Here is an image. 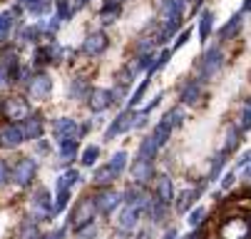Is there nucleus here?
Returning <instances> with one entry per match:
<instances>
[{
  "mask_svg": "<svg viewBox=\"0 0 251 239\" xmlns=\"http://www.w3.org/2000/svg\"><path fill=\"white\" fill-rule=\"evenodd\" d=\"M95 202H92V197H82V199H77V204L73 207V212H70V227L73 229H80V227H85V224H92L95 222Z\"/></svg>",
  "mask_w": 251,
  "mask_h": 239,
  "instance_id": "obj_1",
  "label": "nucleus"
},
{
  "mask_svg": "<svg viewBox=\"0 0 251 239\" xmlns=\"http://www.w3.org/2000/svg\"><path fill=\"white\" fill-rule=\"evenodd\" d=\"M35 172H38V162H35L32 157H20L13 169H10V180L18 185V187H27L35 177Z\"/></svg>",
  "mask_w": 251,
  "mask_h": 239,
  "instance_id": "obj_2",
  "label": "nucleus"
},
{
  "mask_svg": "<svg viewBox=\"0 0 251 239\" xmlns=\"http://www.w3.org/2000/svg\"><path fill=\"white\" fill-rule=\"evenodd\" d=\"M32 210H35V219H32V222H45V219H50V217L55 214V210H52V197H50V192H48L45 187L35 189V194H32Z\"/></svg>",
  "mask_w": 251,
  "mask_h": 239,
  "instance_id": "obj_3",
  "label": "nucleus"
},
{
  "mask_svg": "<svg viewBox=\"0 0 251 239\" xmlns=\"http://www.w3.org/2000/svg\"><path fill=\"white\" fill-rule=\"evenodd\" d=\"M222 65H224V55H222V50H219L217 45L209 48V50L201 55V60H199V73H201V80H209L211 75H217Z\"/></svg>",
  "mask_w": 251,
  "mask_h": 239,
  "instance_id": "obj_4",
  "label": "nucleus"
},
{
  "mask_svg": "<svg viewBox=\"0 0 251 239\" xmlns=\"http://www.w3.org/2000/svg\"><path fill=\"white\" fill-rule=\"evenodd\" d=\"M92 202H95V210L100 212V214H104V217H110L120 204H122V194H117L115 189H102V192H97L95 197H92Z\"/></svg>",
  "mask_w": 251,
  "mask_h": 239,
  "instance_id": "obj_5",
  "label": "nucleus"
},
{
  "mask_svg": "<svg viewBox=\"0 0 251 239\" xmlns=\"http://www.w3.org/2000/svg\"><path fill=\"white\" fill-rule=\"evenodd\" d=\"M52 134L57 142H70V140H80V125L73 117H60L52 125Z\"/></svg>",
  "mask_w": 251,
  "mask_h": 239,
  "instance_id": "obj_6",
  "label": "nucleus"
},
{
  "mask_svg": "<svg viewBox=\"0 0 251 239\" xmlns=\"http://www.w3.org/2000/svg\"><path fill=\"white\" fill-rule=\"evenodd\" d=\"M134 127V112L127 107V110H122L115 120H112V125L107 127V132H104V140H115L117 134H125V132H129Z\"/></svg>",
  "mask_w": 251,
  "mask_h": 239,
  "instance_id": "obj_7",
  "label": "nucleus"
},
{
  "mask_svg": "<svg viewBox=\"0 0 251 239\" xmlns=\"http://www.w3.org/2000/svg\"><path fill=\"white\" fill-rule=\"evenodd\" d=\"M107 48H110V38H107V32H102V30L90 32V35L85 38V43H82V50L90 57H100Z\"/></svg>",
  "mask_w": 251,
  "mask_h": 239,
  "instance_id": "obj_8",
  "label": "nucleus"
},
{
  "mask_svg": "<svg viewBox=\"0 0 251 239\" xmlns=\"http://www.w3.org/2000/svg\"><path fill=\"white\" fill-rule=\"evenodd\" d=\"M87 102H90L92 112H102V110H107L115 102V92L107 90V87H95V90L87 92Z\"/></svg>",
  "mask_w": 251,
  "mask_h": 239,
  "instance_id": "obj_9",
  "label": "nucleus"
},
{
  "mask_svg": "<svg viewBox=\"0 0 251 239\" xmlns=\"http://www.w3.org/2000/svg\"><path fill=\"white\" fill-rule=\"evenodd\" d=\"M23 142H25V134H23V127L18 122H10L5 127H0V147L13 150V147H18Z\"/></svg>",
  "mask_w": 251,
  "mask_h": 239,
  "instance_id": "obj_10",
  "label": "nucleus"
},
{
  "mask_svg": "<svg viewBox=\"0 0 251 239\" xmlns=\"http://www.w3.org/2000/svg\"><path fill=\"white\" fill-rule=\"evenodd\" d=\"M184 5L187 0H162V8H159L162 23H182Z\"/></svg>",
  "mask_w": 251,
  "mask_h": 239,
  "instance_id": "obj_11",
  "label": "nucleus"
},
{
  "mask_svg": "<svg viewBox=\"0 0 251 239\" xmlns=\"http://www.w3.org/2000/svg\"><path fill=\"white\" fill-rule=\"evenodd\" d=\"M3 112L5 117H10L13 122H20L30 115V105L23 100V97H8L5 100V105H3Z\"/></svg>",
  "mask_w": 251,
  "mask_h": 239,
  "instance_id": "obj_12",
  "label": "nucleus"
},
{
  "mask_svg": "<svg viewBox=\"0 0 251 239\" xmlns=\"http://www.w3.org/2000/svg\"><path fill=\"white\" fill-rule=\"evenodd\" d=\"M152 177H154V167H152L150 159H137V162L132 164V180H134V185L145 187Z\"/></svg>",
  "mask_w": 251,
  "mask_h": 239,
  "instance_id": "obj_13",
  "label": "nucleus"
},
{
  "mask_svg": "<svg viewBox=\"0 0 251 239\" xmlns=\"http://www.w3.org/2000/svg\"><path fill=\"white\" fill-rule=\"evenodd\" d=\"M249 224L244 219H226L222 224V239H246Z\"/></svg>",
  "mask_w": 251,
  "mask_h": 239,
  "instance_id": "obj_14",
  "label": "nucleus"
},
{
  "mask_svg": "<svg viewBox=\"0 0 251 239\" xmlns=\"http://www.w3.org/2000/svg\"><path fill=\"white\" fill-rule=\"evenodd\" d=\"M20 127H23L25 140H40V137H43V130H45L40 115H27V117H25V125H20Z\"/></svg>",
  "mask_w": 251,
  "mask_h": 239,
  "instance_id": "obj_15",
  "label": "nucleus"
},
{
  "mask_svg": "<svg viewBox=\"0 0 251 239\" xmlns=\"http://www.w3.org/2000/svg\"><path fill=\"white\" fill-rule=\"evenodd\" d=\"M52 90V80L48 75H38L35 80H30V97L35 100H45Z\"/></svg>",
  "mask_w": 251,
  "mask_h": 239,
  "instance_id": "obj_16",
  "label": "nucleus"
},
{
  "mask_svg": "<svg viewBox=\"0 0 251 239\" xmlns=\"http://www.w3.org/2000/svg\"><path fill=\"white\" fill-rule=\"evenodd\" d=\"M199 97H201V80H189V82H184L182 92H179V100H182L184 105H194Z\"/></svg>",
  "mask_w": 251,
  "mask_h": 239,
  "instance_id": "obj_17",
  "label": "nucleus"
},
{
  "mask_svg": "<svg viewBox=\"0 0 251 239\" xmlns=\"http://www.w3.org/2000/svg\"><path fill=\"white\" fill-rule=\"evenodd\" d=\"M137 222H139V210L137 207H127L120 212V219H117V227L122 229V232H132L134 227H137Z\"/></svg>",
  "mask_w": 251,
  "mask_h": 239,
  "instance_id": "obj_18",
  "label": "nucleus"
},
{
  "mask_svg": "<svg viewBox=\"0 0 251 239\" xmlns=\"http://www.w3.org/2000/svg\"><path fill=\"white\" fill-rule=\"evenodd\" d=\"M159 202H164V204H172V199H174V187H172V180L167 177V175H159L157 177V194H154Z\"/></svg>",
  "mask_w": 251,
  "mask_h": 239,
  "instance_id": "obj_19",
  "label": "nucleus"
},
{
  "mask_svg": "<svg viewBox=\"0 0 251 239\" xmlns=\"http://www.w3.org/2000/svg\"><path fill=\"white\" fill-rule=\"evenodd\" d=\"M204 192V185H199V187H192V189H187V192H182V194H179V202H176V212H187L189 207H192V204L197 202V197Z\"/></svg>",
  "mask_w": 251,
  "mask_h": 239,
  "instance_id": "obj_20",
  "label": "nucleus"
},
{
  "mask_svg": "<svg viewBox=\"0 0 251 239\" xmlns=\"http://www.w3.org/2000/svg\"><path fill=\"white\" fill-rule=\"evenodd\" d=\"M157 152H159V145L152 140V134H150V137L142 140V145H139V157H137V159H150V162H154Z\"/></svg>",
  "mask_w": 251,
  "mask_h": 239,
  "instance_id": "obj_21",
  "label": "nucleus"
},
{
  "mask_svg": "<svg viewBox=\"0 0 251 239\" xmlns=\"http://www.w3.org/2000/svg\"><path fill=\"white\" fill-rule=\"evenodd\" d=\"M211 27H214V13H211V10H204L201 18H199V40H201V43L209 40Z\"/></svg>",
  "mask_w": 251,
  "mask_h": 239,
  "instance_id": "obj_22",
  "label": "nucleus"
},
{
  "mask_svg": "<svg viewBox=\"0 0 251 239\" xmlns=\"http://www.w3.org/2000/svg\"><path fill=\"white\" fill-rule=\"evenodd\" d=\"M95 185H100V187H104V185H110V182H115L117 180V175L112 172V167L110 164H102V167H97L95 169Z\"/></svg>",
  "mask_w": 251,
  "mask_h": 239,
  "instance_id": "obj_23",
  "label": "nucleus"
},
{
  "mask_svg": "<svg viewBox=\"0 0 251 239\" xmlns=\"http://www.w3.org/2000/svg\"><path fill=\"white\" fill-rule=\"evenodd\" d=\"M169 134H172V125H169L167 120H162V122H157V127H154V132H152V140H154L159 147H164L167 140H169Z\"/></svg>",
  "mask_w": 251,
  "mask_h": 239,
  "instance_id": "obj_24",
  "label": "nucleus"
},
{
  "mask_svg": "<svg viewBox=\"0 0 251 239\" xmlns=\"http://www.w3.org/2000/svg\"><path fill=\"white\" fill-rule=\"evenodd\" d=\"M13 25H15V13H10V10L0 13V43L10 38V30H13Z\"/></svg>",
  "mask_w": 251,
  "mask_h": 239,
  "instance_id": "obj_25",
  "label": "nucleus"
},
{
  "mask_svg": "<svg viewBox=\"0 0 251 239\" xmlns=\"http://www.w3.org/2000/svg\"><path fill=\"white\" fill-rule=\"evenodd\" d=\"M241 23H244V20H241V15H234V18H231V20L219 30V38H222V40H231V38L236 35V32L241 30Z\"/></svg>",
  "mask_w": 251,
  "mask_h": 239,
  "instance_id": "obj_26",
  "label": "nucleus"
},
{
  "mask_svg": "<svg viewBox=\"0 0 251 239\" xmlns=\"http://www.w3.org/2000/svg\"><path fill=\"white\" fill-rule=\"evenodd\" d=\"M77 180H80V175L75 172V169H67V172H62V175L57 177L55 189H73V187L77 185Z\"/></svg>",
  "mask_w": 251,
  "mask_h": 239,
  "instance_id": "obj_27",
  "label": "nucleus"
},
{
  "mask_svg": "<svg viewBox=\"0 0 251 239\" xmlns=\"http://www.w3.org/2000/svg\"><path fill=\"white\" fill-rule=\"evenodd\" d=\"M77 157V140H70V142H60V159L65 164H70Z\"/></svg>",
  "mask_w": 251,
  "mask_h": 239,
  "instance_id": "obj_28",
  "label": "nucleus"
},
{
  "mask_svg": "<svg viewBox=\"0 0 251 239\" xmlns=\"http://www.w3.org/2000/svg\"><path fill=\"white\" fill-rule=\"evenodd\" d=\"M18 239H40V229H38V222H23L20 224V232H18Z\"/></svg>",
  "mask_w": 251,
  "mask_h": 239,
  "instance_id": "obj_29",
  "label": "nucleus"
},
{
  "mask_svg": "<svg viewBox=\"0 0 251 239\" xmlns=\"http://www.w3.org/2000/svg\"><path fill=\"white\" fill-rule=\"evenodd\" d=\"M239 137H241V130H239V125H231L229 127V132H226V145H224V155H231L234 150H236V145H239Z\"/></svg>",
  "mask_w": 251,
  "mask_h": 239,
  "instance_id": "obj_30",
  "label": "nucleus"
},
{
  "mask_svg": "<svg viewBox=\"0 0 251 239\" xmlns=\"http://www.w3.org/2000/svg\"><path fill=\"white\" fill-rule=\"evenodd\" d=\"M107 164H110V167H112V172L120 177V175L125 172V167H127V152H115L112 159L107 162Z\"/></svg>",
  "mask_w": 251,
  "mask_h": 239,
  "instance_id": "obj_31",
  "label": "nucleus"
},
{
  "mask_svg": "<svg viewBox=\"0 0 251 239\" xmlns=\"http://www.w3.org/2000/svg\"><path fill=\"white\" fill-rule=\"evenodd\" d=\"M40 35H43L40 25H30V27H23V30H20V40H23V43H38Z\"/></svg>",
  "mask_w": 251,
  "mask_h": 239,
  "instance_id": "obj_32",
  "label": "nucleus"
},
{
  "mask_svg": "<svg viewBox=\"0 0 251 239\" xmlns=\"http://www.w3.org/2000/svg\"><path fill=\"white\" fill-rule=\"evenodd\" d=\"M73 13H75V8H73L70 0H57V20L60 23L70 20V18H73Z\"/></svg>",
  "mask_w": 251,
  "mask_h": 239,
  "instance_id": "obj_33",
  "label": "nucleus"
},
{
  "mask_svg": "<svg viewBox=\"0 0 251 239\" xmlns=\"http://www.w3.org/2000/svg\"><path fill=\"white\" fill-rule=\"evenodd\" d=\"M30 15H45L50 10V0H32L30 5H25Z\"/></svg>",
  "mask_w": 251,
  "mask_h": 239,
  "instance_id": "obj_34",
  "label": "nucleus"
},
{
  "mask_svg": "<svg viewBox=\"0 0 251 239\" xmlns=\"http://www.w3.org/2000/svg\"><path fill=\"white\" fill-rule=\"evenodd\" d=\"M87 92H90V85H87L82 78L73 80V85H70V95H73V97H85Z\"/></svg>",
  "mask_w": 251,
  "mask_h": 239,
  "instance_id": "obj_35",
  "label": "nucleus"
},
{
  "mask_svg": "<svg viewBox=\"0 0 251 239\" xmlns=\"http://www.w3.org/2000/svg\"><path fill=\"white\" fill-rule=\"evenodd\" d=\"M241 122H239V130L244 132V130H251V100H246L244 102V107H241V117H239Z\"/></svg>",
  "mask_w": 251,
  "mask_h": 239,
  "instance_id": "obj_36",
  "label": "nucleus"
},
{
  "mask_svg": "<svg viewBox=\"0 0 251 239\" xmlns=\"http://www.w3.org/2000/svg\"><path fill=\"white\" fill-rule=\"evenodd\" d=\"M97 157H100V147H97V145H90V147H85V152H82V164H85V167H92V164L97 162Z\"/></svg>",
  "mask_w": 251,
  "mask_h": 239,
  "instance_id": "obj_37",
  "label": "nucleus"
},
{
  "mask_svg": "<svg viewBox=\"0 0 251 239\" xmlns=\"http://www.w3.org/2000/svg\"><path fill=\"white\" fill-rule=\"evenodd\" d=\"M48 62H52L50 60V43L35 48V65H48Z\"/></svg>",
  "mask_w": 251,
  "mask_h": 239,
  "instance_id": "obj_38",
  "label": "nucleus"
},
{
  "mask_svg": "<svg viewBox=\"0 0 251 239\" xmlns=\"http://www.w3.org/2000/svg\"><path fill=\"white\" fill-rule=\"evenodd\" d=\"M164 120H167V122L172 125V130H174V127H179V125L184 122V112L179 110V107H174V110H169V112L164 115Z\"/></svg>",
  "mask_w": 251,
  "mask_h": 239,
  "instance_id": "obj_39",
  "label": "nucleus"
},
{
  "mask_svg": "<svg viewBox=\"0 0 251 239\" xmlns=\"http://www.w3.org/2000/svg\"><path fill=\"white\" fill-rule=\"evenodd\" d=\"M224 157H226L224 152H222V155H217V157H214V162H211V169H209V182H211V180H217V175L222 172V167H224V162H226Z\"/></svg>",
  "mask_w": 251,
  "mask_h": 239,
  "instance_id": "obj_40",
  "label": "nucleus"
},
{
  "mask_svg": "<svg viewBox=\"0 0 251 239\" xmlns=\"http://www.w3.org/2000/svg\"><path fill=\"white\" fill-rule=\"evenodd\" d=\"M150 82H152V80H150V78H145V80H142V85H139V87H137V90H134V95H132V97H129V110H132V107H134V105H137V102H139V100H142V95H145V90H147V87H150Z\"/></svg>",
  "mask_w": 251,
  "mask_h": 239,
  "instance_id": "obj_41",
  "label": "nucleus"
},
{
  "mask_svg": "<svg viewBox=\"0 0 251 239\" xmlns=\"http://www.w3.org/2000/svg\"><path fill=\"white\" fill-rule=\"evenodd\" d=\"M204 217H206V210H204V207H199V210H194V212L189 214V224L197 229V227L204 222Z\"/></svg>",
  "mask_w": 251,
  "mask_h": 239,
  "instance_id": "obj_42",
  "label": "nucleus"
},
{
  "mask_svg": "<svg viewBox=\"0 0 251 239\" xmlns=\"http://www.w3.org/2000/svg\"><path fill=\"white\" fill-rule=\"evenodd\" d=\"M75 234H77V239H90V237L97 234V227H95V224H85V227L75 229Z\"/></svg>",
  "mask_w": 251,
  "mask_h": 239,
  "instance_id": "obj_43",
  "label": "nucleus"
},
{
  "mask_svg": "<svg viewBox=\"0 0 251 239\" xmlns=\"http://www.w3.org/2000/svg\"><path fill=\"white\" fill-rule=\"evenodd\" d=\"M8 177H10V167H8L5 159H0V187L8 182Z\"/></svg>",
  "mask_w": 251,
  "mask_h": 239,
  "instance_id": "obj_44",
  "label": "nucleus"
},
{
  "mask_svg": "<svg viewBox=\"0 0 251 239\" xmlns=\"http://www.w3.org/2000/svg\"><path fill=\"white\" fill-rule=\"evenodd\" d=\"M189 38H192V30H184V32H182V35H179V40L174 43V48H172V53H174V50H179V48H182V45H184V43H187Z\"/></svg>",
  "mask_w": 251,
  "mask_h": 239,
  "instance_id": "obj_45",
  "label": "nucleus"
},
{
  "mask_svg": "<svg viewBox=\"0 0 251 239\" xmlns=\"http://www.w3.org/2000/svg\"><path fill=\"white\" fill-rule=\"evenodd\" d=\"M62 237H65V229H57V232H52L48 237H40V239H62Z\"/></svg>",
  "mask_w": 251,
  "mask_h": 239,
  "instance_id": "obj_46",
  "label": "nucleus"
},
{
  "mask_svg": "<svg viewBox=\"0 0 251 239\" xmlns=\"http://www.w3.org/2000/svg\"><path fill=\"white\" fill-rule=\"evenodd\" d=\"M82 5H87V0H75V3H73V8H75V10H80Z\"/></svg>",
  "mask_w": 251,
  "mask_h": 239,
  "instance_id": "obj_47",
  "label": "nucleus"
},
{
  "mask_svg": "<svg viewBox=\"0 0 251 239\" xmlns=\"http://www.w3.org/2000/svg\"><path fill=\"white\" fill-rule=\"evenodd\" d=\"M231 182H234V175H226L224 177V187H231Z\"/></svg>",
  "mask_w": 251,
  "mask_h": 239,
  "instance_id": "obj_48",
  "label": "nucleus"
},
{
  "mask_svg": "<svg viewBox=\"0 0 251 239\" xmlns=\"http://www.w3.org/2000/svg\"><path fill=\"white\" fill-rule=\"evenodd\" d=\"M249 159H251V152H246V155H244V157H241V159H239V164H246V162H249Z\"/></svg>",
  "mask_w": 251,
  "mask_h": 239,
  "instance_id": "obj_49",
  "label": "nucleus"
},
{
  "mask_svg": "<svg viewBox=\"0 0 251 239\" xmlns=\"http://www.w3.org/2000/svg\"><path fill=\"white\" fill-rule=\"evenodd\" d=\"M244 10H246V13H251V0H246V3H244Z\"/></svg>",
  "mask_w": 251,
  "mask_h": 239,
  "instance_id": "obj_50",
  "label": "nucleus"
},
{
  "mask_svg": "<svg viewBox=\"0 0 251 239\" xmlns=\"http://www.w3.org/2000/svg\"><path fill=\"white\" fill-rule=\"evenodd\" d=\"M20 3H23V5H30V3H32V0H20Z\"/></svg>",
  "mask_w": 251,
  "mask_h": 239,
  "instance_id": "obj_51",
  "label": "nucleus"
},
{
  "mask_svg": "<svg viewBox=\"0 0 251 239\" xmlns=\"http://www.w3.org/2000/svg\"><path fill=\"white\" fill-rule=\"evenodd\" d=\"M197 3H199V0H197Z\"/></svg>",
  "mask_w": 251,
  "mask_h": 239,
  "instance_id": "obj_52",
  "label": "nucleus"
}]
</instances>
